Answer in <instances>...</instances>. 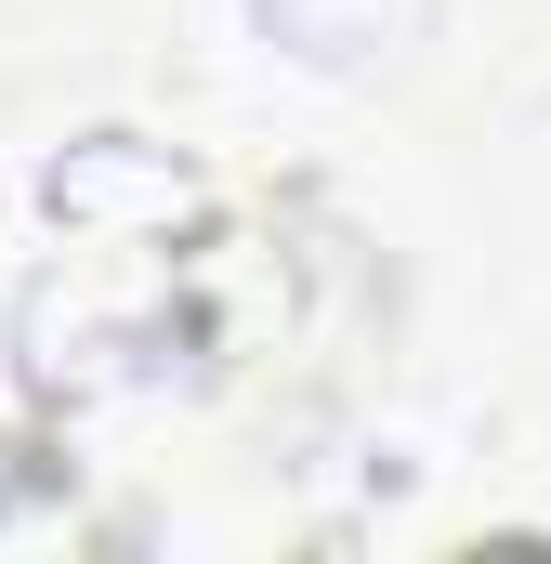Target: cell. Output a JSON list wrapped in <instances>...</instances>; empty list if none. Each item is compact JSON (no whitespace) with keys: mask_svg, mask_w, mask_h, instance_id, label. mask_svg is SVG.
Wrapping results in <instances>:
<instances>
[{"mask_svg":"<svg viewBox=\"0 0 551 564\" xmlns=\"http://www.w3.org/2000/svg\"><path fill=\"white\" fill-rule=\"evenodd\" d=\"M197 210V171H171V158H144L132 132H106V144H79V158H53V224H106V210Z\"/></svg>","mask_w":551,"mask_h":564,"instance_id":"6da1fadb","label":"cell"},{"mask_svg":"<svg viewBox=\"0 0 551 564\" xmlns=\"http://www.w3.org/2000/svg\"><path fill=\"white\" fill-rule=\"evenodd\" d=\"M420 13H433V0H263V26L302 66H368V53L420 40Z\"/></svg>","mask_w":551,"mask_h":564,"instance_id":"7a4b0ae2","label":"cell"}]
</instances>
